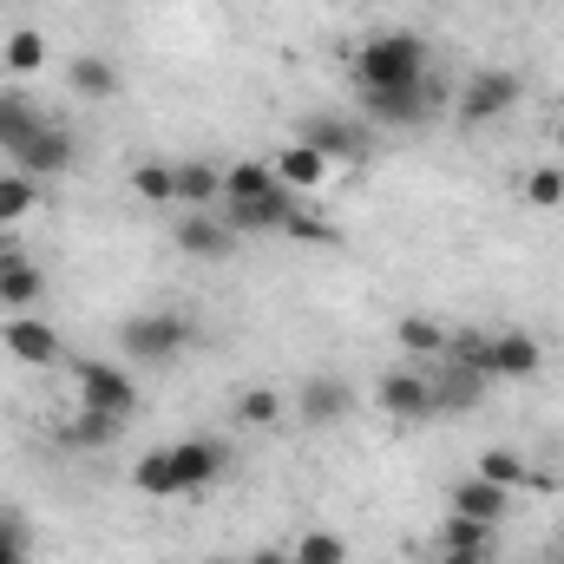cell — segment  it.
<instances>
[{"label":"cell","instance_id":"1","mask_svg":"<svg viewBox=\"0 0 564 564\" xmlns=\"http://www.w3.org/2000/svg\"><path fill=\"white\" fill-rule=\"evenodd\" d=\"M433 73L421 33H368L355 46V86L361 93H408Z\"/></svg>","mask_w":564,"mask_h":564},{"label":"cell","instance_id":"2","mask_svg":"<svg viewBox=\"0 0 564 564\" xmlns=\"http://www.w3.org/2000/svg\"><path fill=\"white\" fill-rule=\"evenodd\" d=\"M519 99H525V79H519L512 66H486V73H473V79L459 86L453 119H459V132H486V126H499Z\"/></svg>","mask_w":564,"mask_h":564},{"label":"cell","instance_id":"3","mask_svg":"<svg viewBox=\"0 0 564 564\" xmlns=\"http://www.w3.org/2000/svg\"><path fill=\"white\" fill-rule=\"evenodd\" d=\"M164 459H171V492L177 499H191V492H204V486H217L230 473V446L224 440H204V433L164 446Z\"/></svg>","mask_w":564,"mask_h":564},{"label":"cell","instance_id":"4","mask_svg":"<svg viewBox=\"0 0 564 564\" xmlns=\"http://www.w3.org/2000/svg\"><path fill=\"white\" fill-rule=\"evenodd\" d=\"M73 388H79V408H99V414H139V388L126 368L112 361H73Z\"/></svg>","mask_w":564,"mask_h":564},{"label":"cell","instance_id":"5","mask_svg":"<svg viewBox=\"0 0 564 564\" xmlns=\"http://www.w3.org/2000/svg\"><path fill=\"white\" fill-rule=\"evenodd\" d=\"M184 341H191V322L171 315V308H158V315H132V322L119 328V348H126L132 361H171V355H184Z\"/></svg>","mask_w":564,"mask_h":564},{"label":"cell","instance_id":"6","mask_svg":"<svg viewBox=\"0 0 564 564\" xmlns=\"http://www.w3.org/2000/svg\"><path fill=\"white\" fill-rule=\"evenodd\" d=\"M289 217H295V191L289 184L263 191V197H224V224L237 237H282Z\"/></svg>","mask_w":564,"mask_h":564},{"label":"cell","instance_id":"7","mask_svg":"<svg viewBox=\"0 0 564 564\" xmlns=\"http://www.w3.org/2000/svg\"><path fill=\"white\" fill-rule=\"evenodd\" d=\"M426 388H433V414H473L492 394V381L479 368H466V361H433Z\"/></svg>","mask_w":564,"mask_h":564},{"label":"cell","instance_id":"8","mask_svg":"<svg viewBox=\"0 0 564 564\" xmlns=\"http://www.w3.org/2000/svg\"><path fill=\"white\" fill-rule=\"evenodd\" d=\"M73 158H79V144H73V132L46 119V126H40L33 139H26L20 151H13V171L40 184V177H59V171H73Z\"/></svg>","mask_w":564,"mask_h":564},{"label":"cell","instance_id":"9","mask_svg":"<svg viewBox=\"0 0 564 564\" xmlns=\"http://www.w3.org/2000/svg\"><path fill=\"white\" fill-rule=\"evenodd\" d=\"M0 341H7V355H13V361H26V368H53V361H66L59 328H53V322H40V315H7Z\"/></svg>","mask_w":564,"mask_h":564},{"label":"cell","instance_id":"10","mask_svg":"<svg viewBox=\"0 0 564 564\" xmlns=\"http://www.w3.org/2000/svg\"><path fill=\"white\" fill-rule=\"evenodd\" d=\"M171 237H177V250L197 257V263H224V257L237 250V230H230L224 217H210V210H184Z\"/></svg>","mask_w":564,"mask_h":564},{"label":"cell","instance_id":"11","mask_svg":"<svg viewBox=\"0 0 564 564\" xmlns=\"http://www.w3.org/2000/svg\"><path fill=\"white\" fill-rule=\"evenodd\" d=\"M348 408H355V388H348L341 375H308V381L295 388V414H302L308 426L348 421Z\"/></svg>","mask_w":564,"mask_h":564},{"label":"cell","instance_id":"12","mask_svg":"<svg viewBox=\"0 0 564 564\" xmlns=\"http://www.w3.org/2000/svg\"><path fill=\"white\" fill-rule=\"evenodd\" d=\"M539 368H545L539 335H525V328H499V335H492V361H486L492 381H532Z\"/></svg>","mask_w":564,"mask_h":564},{"label":"cell","instance_id":"13","mask_svg":"<svg viewBox=\"0 0 564 564\" xmlns=\"http://www.w3.org/2000/svg\"><path fill=\"white\" fill-rule=\"evenodd\" d=\"M375 401H381V414H394V421H426V414H433V388H426L421 368H394V375H381Z\"/></svg>","mask_w":564,"mask_h":564},{"label":"cell","instance_id":"14","mask_svg":"<svg viewBox=\"0 0 564 564\" xmlns=\"http://www.w3.org/2000/svg\"><path fill=\"white\" fill-rule=\"evenodd\" d=\"M295 139L308 144V151H322L328 164H355V158L368 151V139H361L355 126H341V119H328V112H308V119L295 126Z\"/></svg>","mask_w":564,"mask_h":564},{"label":"cell","instance_id":"15","mask_svg":"<svg viewBox=\"0 0 564 564\" xmlns=\"http://www.w3.org/2000/svg\"><path fill=\"white\" fill-rule=\"evenodd\" d=\"M66 453H106V446H119L126 440V414H99V408H79L73 421H59L53 433Z\"/></svg>","mask_w":564,"mask_h":564},{"label":"cell","instance_id":"16","mask_svg":"<svg viewBox=\"0 0 564 564\" xmlns=\"http://www.w3.org/2000/svg\"><path fill=\"white\" fill-rule=\"evenodd\" d=\"M433 545H440V552H459V558H492V545H499V525H486V519H466V512H446Z\"/></svg>","mask_w":564,"mask_h":564},{"label":"cell","instance_id":"17","mask_svg":"<svg viewBox=\"0 0 564 564\" xmlns=\"http://www.w3.org/2000/svg\"><path fill=\"white\" fill-rule=\"evenodd\" d=\"M270 171H276L282 184H289V191H322V184H328V171H335V164H328V158H322V151H308V144L295 139V144H282L276 158H270Z\"/></svg>","mask_w":564,"mask_h":564},{"label":"cell","instance_id":"18","mask_svg":"<svg viewBox=\"0 0 564 564\" xmlns=\"http://www.w3.org/2000/svg\"><path fill=\"white\" fill-rule=\"evenodd\" d=\"M506 506H512V492H506V486H492V479H479V473L453 486V512H466V519L499 525V519H506Z\"/></svg>","mask_w":564,"mask_h":564},{"label":"cell","instance_id":"19","mask_svg":"<svg viewBox=\"0 0 564 564\" xmlns=\"http://www.w3.org/2000/svg\"><path fill=\"white\" fill-rule=\"evenodd\" d=\"M40 126H46V112H40L33 99H20V93H0V151H7V158L33 139Z\"/></svg>","mask_w":564,"mask_h":564},{"label":"cell","instance_id":"20","mask_svg":"<svg viewBox=\"0 0 564 564\" xmlns=\"http://www.w3.org/2000/svg\"><path fill=\"white\" fill-rule=\"evenodd\" d=\"M66 79H73L79 99H112V93H119V66H112L106 53H73Z\"/></svg>","mask_w":564,"mask_h":564},{"label":"cell","instance_id":"21","mask_svg":"<svg viewBox=\"0 0 564 564\" xmlns=\"http://www.w3.org/2000/svg\"><path fill=\"white\" fill-rule=\"evenodd\" d=\"M217 197H224V171H217V164H204V158L177 164V204H184V210H204V204H217Z\"/></svg>","mask_w":564,"mask_h":564},{"label":"cell","instance_id":"22","mask_svg":"<svg viewBox=\"0 0 564 564\" xmlns=\"http://www.w3.org/2000/svg\"><path fill=\"white\" fill-rule=\"evenodd\" d=\"M446 335H453V328H440L433 315H401V322H394V341H401L408 355H421V361H446Z\"/></svg>","mask_w":564,"mask_h":564},{"label":"cell","instance_id":"23","mask_svg":"<svg viewBox=\"0 0 564 564\" xmlns=\"http://www.w3.org/2000/svg\"><path fill=\"white\" fill-rule=\"evenodd\" d=\"M46 295V276H40V263H26V257H13L7 270H0V302L13 308V315H26L33 302Z\"/></svg>","mask_w":564,"mask_h":564},{"label":"cell","instance_id":"24","mask_svg":"<svg viewBox=\"0 0 564 564\" xmlns=\"http://www.w3.org/2000/svg\"><path fill=\"white\" fill-rule=\"evenodd\" d=\"M132 191H139L144 204H177V164H158V158H144L132 164V177H126Z\"/></svg>","mask_w":564,"mask_h":564},{"label":"cell","instance_id":"25","mask_svg":"<svg viewBox=\"0 0 564 564\" xmlns=\"http://www.w3.org/2000/svg\"><path fill=\"white\" fill-rule=\"evenodd\" d=\"M33 210H40V184L20 177V171H7V177H0V230L20 224V217H33Z\"/></svg>","mask_w":564,"mask_h":564},{"label":"cell","instance_id":"26","mask_svg":"<svg viewBox=\"0 0 564 564\" xmlns=\"http://www.w3.org/2000/svg\"><path fill=\"white\" fill-rule=\"evenodd\" d=\"M282 177L263 164V158H243V164H230L224 171V197H263V191H276Z\"/></svg>","mask_w":564,"mask_h":564},{"label":"cell","instance_id":"27","mask_svg":"<svg viewBox=\"0 0 564 564\" xmlns=\"http://www.w3.org/2000/svg\"><path fill=\"white\" fill-rule=\"evenodd\" d=\"M289 558H295V564H348V539L315 525V532H302V539L289 545Z\"/></svg>","mask_w":564,"mask_h":564},{"label":"cell","instance_id":"28","mask_svg":"<svg viewBox=\"0 0 564 564\" xmlns=\"http://www.w3.org/2000/svg\"><path fill=\"white\" fill-rule=\"evenodd\" d=\"M446 361H466V368L486 375V361H492V335H486V328H453V335H446ZM486 381H492V375H486ZM492 388H499V381H492Z\"/></svg>","mask_w":564,"mask_h":564},{"label":"cell","instance_id":"29","mask_svg":"<svg viewBox=\"0 0 564 564\" xmlns=\"http://www.w3.org/2000/svg\"><path fill=\"white\" fill-rule=\"evenodd\" d=\"M479 479H492V486H506V492H519L525 479H532V466L512 453V446H492V453H479Z\"/></svg>","mask_w":564,"mask_h":564},{"label":"cell","instance_id":"30","mask_svg":"<svg viewBox=\"0 0 564 564\" xmlns=\"http://www.w3.org/2000/svg\"><path fill=\"white\" fill-rule=\"evenodd\" d=\"M237 421L243 426H276L282 421V388H243V394H237Z\"/></svg>","mask_w":564,"mask_h":564},{"label":"cell","instance_id":"31","mask_svg":"<svg viewBox=\"0 0 564 564\" xmlns=\"http://www.w3.org/2000/svg\"><path fill=\"white\" fill-rule=\"evenodd\" d=\"M132 486H139L144 499H177V492H171V459H164V446L144 453L139 466H132Z\"/></svg>","mask_w":564,"mask_h":564},{"label":"cell","instance_id":"32","mask_svg":"<svg viewBox=\"0 0 564 564\" xmlns=\"http://www.w3.org/2000/svg\"><path fill=\"white\" fill-rule=\"evenodd\" d=\"M525 204H539V210H558V204H564V171H558V164H539V171H525Z\"/></svg>","mask_w":564,"mask_h":564},{"label":"cell","instance_id":"33","mask_svg":"<svg viewBox=\"0 0 564 564\" xmlns=\"http://www.w3.org/2000/svg\"><path fill=\"white\" fill-rule=\"evenodd\" d=\"M46 66V40L33 33V26H20L13 40H7V73H40Z\"/></svg>","mask_w":564,"mask_h":564},{"label":"cell","instance_id":"34","mask_svg":"<svg viewBox=\"0 0 564 564\" xmlns=\"http://www.w3.org/2000/svg\"><path fill=\"white\" fill-rule=\"evenodd\" d=\"M282 237H295V243H341V230H335L328 217H315V210H302V204H295V217L282 224Z\"/></svg>","mask_w":564,"mask_h":564},{"label":"cell","instance_id":"35","mask_svg":"<svg viewBox=\"0 0 564 564\" xmlns=\"http://www.w3.org/2000/svg\"><path fill=\"white\" fill-rule=\"evenodd\" d=\"M0 564H26V525L13 512H0Z\"/></svg>","mask_w":564,"mask_h":564},{"label":"cell","instance_id":"36","mask_svg":"<svg viewBox=\"0 0 564 564\" xmlns=\"http://www.w3.org/2000/svg\"><path fill=\"white\" fill-rule=\"evenodd\" d=\"M250 564H295V558H289L282 545H263V552H257V558H250Z\"/></svg>","mask_w":564,"mask_h":564},{"label":"cell","instance_id":"37","mask_svg":"<svg viewBox=\"0 0 564 564\" xmlns=\"http://www.w3.org/2000/svg\"><path fill=\"white\" fill-rule=\"evenodd\" d=\"M13 257H20V243H13V237H7V230H0V270H7V263H13Z\"/></svg>","mask_w":564,"mask_h":564},{"label":"cell","instance_id":"38","mask_svg":"<svg viewBox=\"0 0 564 564\" xmlns=\"http://www.w3.org/2000/svg\"><path fill=\"white\" fill-rule=\"evenodd\" d=\"M433 564H492V558H459V552H440Z\"/></svg>","mask_w":564,"mask_h":564},{"label":"cell","instance_id":"39","mask_svg":"<svg viewBox=\"0 0 564 564\" xmlns=\"http://www.w3.org/2000/svg\"><path fill=\"white\" fill-rule=\"evenodd\" d=\"M552 139H558V151H564V119H558V126H552Z\"/></svg>","mask_w":564,"mask_h":564}]
</instances>
